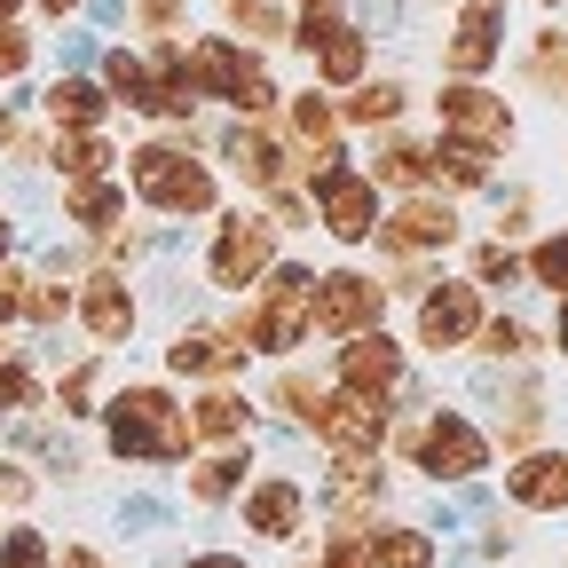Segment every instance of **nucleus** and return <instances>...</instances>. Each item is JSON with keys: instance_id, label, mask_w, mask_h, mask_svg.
I'll use <instances>...</instances> for the list:
<instances>
[{"instance_id": "10", "label": "nucleus", "mask_w": 568, "mask_h": 568, "mask_svg": "<svg viewBox=\"0 0 568 568\" xmlns=\"http://www.w3.org/2000/svg\"><path fill=\"white\" fill-rule=\"evenodd\" d=\"M372 324H387L379 268H355V261L316 268V284H308V339H347V332H372Z\"/></svg>"}, {"instance_id": "6", "label": "nucleus", "mask_w": 568, "mask_h": 568, "mask_svg": "<svg viewBox=\"0 0 568 568\" xmlns=\"http://www.w3.org/2000/svg\"><path fill=\"white\" fill-rule=\"evenodd\" d=\"M276 261H284V230L268 213H253V205L213 213V245H205V284L213 293H253Z\"/></svg>"}, {"instance_id": "27", "label": "nucleus", "mask_w": 568, "mask_h": 568, "mask_svg": "<svg viewBox=\"0 0 568 568\" xmlns=\"http://www.w3.org/2000/svg\"><path fill=\"white\" fill-rule=\"evenodd\" d=\"M466 355H481V364H497V372H529L545 355V332L529 316H514V308H497V316H481V332H474Z\"/></svg>"}, {"instance_id": "25", "label": "nucleus", "mask_w": 568, "mask_h": 568, "mask_svg": "<svg viewBox=\"0 0 568 568\" xmlns=\"http://www.w3.org/2000/svg\"><path fill=\"white\" fill-rule=\"evenodd\" d=\"M190 443L197 450H230V443H253V403L222 379V387H197L190 395Z\"/></svg>"}, {"instance_id": "42", "label": "nucleus", "mask_w": 568, "mask_h": 568, "mask_svg": "<svg viewBox=\"0 0 568 568\" xmlns=\"http://www.w3.org/2000/svg\"><path fill=\"white\" fill-rule=\"evenodd\" d=\"M55 560V545H48V529H32V521H17L9 537H0V568H48Z\"/></svg>"}, {"instance_id": "16", "label": "nucleus", "mask_w": 568, "mask_h": 568, "mask_svg": "<svg viewBox=\"0 0 568 568\" xmlns=\"http://www.w3.org/2000/svg\"><path fill=\"white\" fill-rule=\"evenodd\" d=\"M308 481L301 474H253L245 489H237V521H245V537L253 545H301L308 537Z\"/></svg>"}, {"instance_id": "40", "label": "nucleus", "mask_w": 568, "mask_h": 568, "mask_svg": "<svg viewBox=\"0 0 568 568\" xmlns=\"http://www.w3.org/2000/svg\"><path fill=\"white\" fill-rule=\"evenodd\" d=\"M95 379H103V347L55 379V410H63V418H95Z\"/></svg>"}, {"instance_id": "41", "label": "nucleus", "mask_w": 568, "mask_h": 568, "mask_svg": "<svg viewBox=\"0 0 568 568\" xmlns=\"http://www.w3.org/2000/svg\"><path fill=\"white\" fill-rule=\"evenodd\" d=\"M316 568H372V537L364 529H347V521H324V552Z\"/></svg>"}, {"instance_id": "14", "label": "nucleus", "mask_w": 568, "mask_h": 568, "mask_svg": "<svg viewBox=\"0 0 568 568\" xmlns=\"http://www.w3.org/2000/svg\"><path fill=\"white\" fill-rule=\"evenodd\" d=\"M395 497V474H387V450H324V521H347V529H372Z\"/></svg>"}, {"instance_id": "21", "label": "nucleus", "mask_w": 568, "mask_h": 568, "mask_svg": "<svg viewBox=\"0 0 568 568\" xmlns=\"http://www.w3.org/2000/svg\"><path fill=\"white\" fill-rule=\"evenodd\" d=\"M71 316L88 324L95 347H119V339H134L142 301H134V284H126L119 268H95V276H80V293H71Z\"/></svg>"}, {"instance_id": "5", "label": "nucleus", "mask_w": 568, "mask_h": 568, "mask_svg": "<svg viewBox=\"0 0 568 568\" xmlns=\"http://www.w3.org/2000/svg\"><path fill=\"white\" fill-rule=\"evenodd\" d=\"M308 284H316V268H301V261H276L261 284H253V301L237 308V347L245 355H276V364H293V355L308 347Z\"/></svg>"}, {"instance_id": "1", "label": "nucleus", "mask_w": 568, "mask_h": 568, "mask_svg": "<svg viewBox=\"0 0 568 568\" xmlns=\"http://www.w3.org/2000/svg\"><path fill=\"white\" fill-rule=\"evenodd\" d=\"M126 197L166 213V222H213L222 213V166L197 159L190 126L182 134H151L126 151Z\"/></svg>"}, {"instance_id": "20", "label": "nucleus", "mask_w": 568, "mask_h": 568, "mask_svg": "<svg viewBox=\"0 0 568 568\" xmlns=\"http://www.w3.org/2000/svg\"><path fill=\"white\" fill-rule=\"evenodd\" d=\"M166 372L174 379H197V387H222V379L245 372V347H237L230 324H182L166 339Z\"/></svg>"}, {"instance_id": "19", "label": "nucleus", "mask_w": 568, "mask_h": 568, "mask_svg": "<svg viewBox=\"0 0 568 568\" xmlns=\"http://www.w3.org/2000/svg\"><path fill=\"white\" fill-rule=\"evenodd\" d=\"M506 506L521 521L568 514V443H537V450H514L506 458Z\"/></svg>"}, {"instance_id": "43", "label": "nucleus", "mask_w": 568, "mask_h": 568, "mask_svg": "<svg viewBox=\"0 0 568 568\" xmlns=\"http://www.w3.org/2000/svg\"><path fill=\"white\" fill-rule=\"evenodd\" d=\"M537 230V190L521 182V190H506L497 197V222H489V237H529Z\"/></svg>"}, {"instance_id": "4", "label": "nucleus", "mask_w": 568, "mask_h": 568, "mask_svg": "<svg viewBox=\"0 0 568 568\" xmlns=\"http://www.w3.org/2000/svg\"><path fill=\"white\" fill-rule=\"evenodd\" d=\"M190 48V80H197V103H230L237 119H276L284 111V88L268 80L261 48L230 40V32H197L182 40Z\"/></svg>"}, {"instance_id": "38", "label": "nucleus", "mask_w": 568, "mask_h": 568, "mask_svg": "<svg viewBox=\"0 0 568 568\" xmlns=\"http://www.w3.org/2000/svg\"><path fill=\"white\" fill-rule=\"evenodd\" d=\"M284 119H293V142H301V151H308V142H332V134H347L339 126V95L332 88H301V95H284Z\"/></svg>"}, {"instance_id": "53", "label": "nucleus", "mask_w": 568, "mask_h": 568, "mask_svg": "<svg viewBox=\"0 0 568 568\" xmlns=\"http://www.w3.org/2000/svg\"><path fill=\"white\" fill-rule=\"evenodd\" d=\"M32 9H40V17H80L88 0H32Z\"/></svg>"}, {"instance_id": "33", "label": "nucleus", "mask_w": 568, "mask_h": 568, "mask_svg": "<svg viewBox=\"0 0 568 568\" xmlns=\"http://www.w3.org/2000/svg\"><path fill=\"white\" fill-rule=\"evenodd\" d=\"M213 17H222V32L245 40V48L293 40V9H284V0H213Z\"/></svg>"}, {"instance_id": "8", "label": "nucleus", "mask_w": 568, "mask_h": 568, "mask_svg": "<svg viewBox=\"0 0 568 568\" xmlns=\"http://www.w3.org/2000/svg\"><path fill=\"white\" fill-rule=\"evenodd\" d=\"M379 253H418V261H443L466 245V213L450 190H403L387 213H379V230H372Z\"/></svg>"}, {"instance_id": "30", "label": "nucleus", "mask_w": 568, "mask_h": 568, "mask_svg": "<svg viewBox=\"0 0 568 568\" xmlns=\"http://www.w3.org/2000/svg\"><path fill=\"white\" fill-rule=\"evenodd\" d=\"M364 537H372V568H443V537L426 529V521H395V514H379Z\"/></svg>"}, {"instance_id": "26", "label": "nucleus", "mask_w": 568, "mask_h": 568, "mask_svg": "<svg viewBox=\"0 0 568 568\" xmlns=\"http://www.w3.org/2000/svg\"><path fill=\"white\" fill-rule=\"evenodd\" d=\"M40 111H48L55 134H71V126H103L111 119V95H103L95 71H55V80L40 88Z\"/></svg>"}, {"instance_id": "59", "label": "nucleus", "mask_w": 568, "mask_h": 568, "mask_svg": "<svg viewBox=\"0 0 568 568\" xmlns=\"http://www.w3.org/2000/svg\"><path fill=\"white\" fill-rule=\"evenodd\" d=\"M0 355H9V347H0Z\"/></svg>"}, {"instance_id": "45", "label": "nucleus", "mask_w": 568, "mask_h": 568, "mask_svg": "<svg viewBox=\"0 0 568 568\" xmlns=\"http://www.w3.org/2000/svg\"><path fill=\"white\" fill-rule=\"evenodd\" d=\"M514 545H521V514H481L474 560H514Z\"/></svg>"}, {"instance_id": "51", "label": "nucleus", "mask_w": 568, "mask_h": 568, "mask_svg": "<svg viewBox=\"0 0 568 568\" xmlns=\"http://www.w3.org/2000/svg\"><path fill=\"white\" fill-rule=\"evenodd\" d=\"M48 568H111V552H95V545H63Z\"/></svg>"}, {"instance_id": "22", "label": "nucleus", "mask_w": 568, "mask_h": 568, "mask_svg": "<svg viewBox=\"0 0 568 568\" xmlns=\"http://www.w3.org/2000/svg\"><path fill=\"white\" fill-rule=\"evenodd\" d=\"M489 410H497L489 443L506 450V458H514V450H537V443H545V426H552V395H545L537 372H506V387H497Z\"/></svg>"}, {"instance_id": "55", "label": "nucleus", "mask_w": 568, "mask_h": 568, "mask_svg": "<svg viewBox=\"0 0 568 568\" xmlns=\"http://www.w3.org/2000/svg\"><path fill=\"white\" fill-rule=\"evenodd\" d=\"M17 253V222H9V213H0V261H9Z\"/></svg>"}, {"instance_id": "32", "label": "nucleus", "mask_w": 568, "mask_h": 568, "mask_svg": "<svg viewBox=\"0 0 568 568\" xmlns=\"http://www.w3.org/2000/svg\"><path fill=\"white\" fill-rule=\"evenodd\" d=\"M435 190H450V197L497 190V151H481V142H458V134H435Z\"/></svg>"}, {"instance_id": "12", "label": "nucleus", "mask_w": 568, "mask_h": 568, "mask_svg": "<svg viewBox=\"0 0 568 568\" xmlns=\"http://www.w3.org/2000/svg\"><path fill=\"white\" fill-rule=\"evenodd\" d=\"M308 205H316V230L339 245V253H364L372 245V230H379V182L364 174V166H355V159H339L332 174H316L308 182Z\"/></svg>"}, {"instance_id": "31", "label": "nucleus", "mask_w": 568, "mask_h": 568, "mask_svg": "<svg viewBox=\"0 0 568 568\" xmlns=\"http://www.w3.org/2000/svg\"><path fill=\"white\" fill-rule=\"evenodd\" d=\"M63 222H80L88 237H111L126 222V182L95 174V182H63Z\"/></svg>"}, {"instance_id": "54", "label": "nucleus", "mask_w": 568, "mask_h": 568, "mask_svg": "<svg viewBox=\"0 0 568 568\" xmlns=\"http://www.w3.org/2000/svg\"><path fill=\"white\" fill-rule=\"evenodd\" d=\"M293 17H316V9H347V0H284Z\"/></svg>"}, {"instance_id": "13", "label": "nucleus", "mask_w": 568, "mask_h": 568, "mask_svg": "<svg viewBox=\"0 0 568 568\" xmlns=\"http://www.w3.org/2000/svg\"><path fill=\"white\" fill-rule=\"evenodd\" d=\"M213 159H222V174L245 182L253 197H268V190H284V182H301V151H293V142H284L268 119H237V111H230L222 142H213Z\"/></svg>"}, {"instance_id": "44", "label": "nucleus", "mask_w": 568, "mask_h": 568, "mask_svg": "<svg viewBox=\"0 0 568 568\" xmlns=\"http://www.w3.org/2000/svg\"><path fill=\"white\" fill-rule=\"evenodd\" d=\"M40 403V379L17 364V355H0V418H24Z\"/></svg>"}, {"instance_id": "57", "label": "nucleus", "mask_w": 568, "mask_h": 568, "mask_svg": "<svg viewBox=\"0 0 568 568\" xmlns=\"http://www.w3.org/2000/svg\"><path fill=\"white\" fill-rule=\"evenodd\" d=\"M537 9H568V0H537Z\"/></svg>"}, {"instance_id": "49", "label": "nucleus", "mask_w": 568, "mask_h": 568, "mask_svg": "<svg viewBox=\"0 0 568 568\" xmlns=\"http://www.w3.org/2000/svg\"><path fill=\"white\" fill-rule=\"evenodd\" d=\"M24 293H32V276L17 261H0V324H17L24 316Z\"/></svg>"}, {"instance_id": "28", "label": "nucleus", "mask_w": 568, "mask_h": 568, "mask_svg": "<svg viewBox=\"0 0 568 568\" xmlns=\"http://www.w3.org/2000/svg\"><path fill=\"white\" fill-rule=\"evenodd\" d=\"M95 80H103V95H111V111H134V119H151V95H159V71H151V55L142 48H103V63H95Z\"/></svg>"}, {"instance_id": "36", "label": "nucleus", "mask_w": 568, "mask_h": 568, "mask_svg": "<svg viewBox=\"0 0 568 568\" xmlns=\"http://www.w3.org/2000/svg\"><path fill=\"white\" fill-rule=\"evenodd\" d=\"M521 276H529V293H545V301L568 293V222H552V230H537L521 245Z\"/></svg>"}, {"instance_id": "58", "label": "nucleus", "mask_w": 568, "mask_h": 568, "mask_svg": "<svg viewBox=\"0 0 568 568\" xmlns=\"http://www.w3.org/2000/svg\"><path fill=\"white\" fill-rule=\"evenodd\" d=\"M301 568H316V560H301Z\"/></svg>"}, {"instance_id": "24", "label": "nucleus", "mask_w": 568, "mask_h": 568, "mask_svg": "<svg viewBox=\"0 0 568 568\" xmlns=\"http://www.w3.org/2000/svg\"><path fill=\"white\" fill-rule=\"evenodd\" d=\"M410 80L403 71H372V80H355L347 95H339V126L347 134H379V126H403L410 119Z\"/></svg>"}, {"instance_id": "34", "label": "nucleus", "mask_w": 568, "mask_h": 568, "mask_svg": "<svg viewBox=\"0 0 568 568\" xmlns=\"http://www.w3.org/2000/svg\"><path fill=\"white\" fill-rule=\"evenodd\" d=\"M521 80H529L537 95L568 103V32H560V24H537V32L521 40Z\"/></svg>"}, {"instance_id": "35", "label": "nucleus", "mask_w": 568, "mask_h": 568, "mask_svg": "<svg viewBox=\"0 0 568 568\" xmlns=\"http://www.w3.org/2000/svg\"><path fill=\"white\" fill-rule=\"evenodd\" d=\"M111 134L103 126H71V134H55L48 142V166L63 174V182H95V174H111Z\"/></svg>"}, {"instance_id": "39", "label": "nucleus", "mask_w": 568, "mask_h": 568, "mask_svg": "<svg viewBox=\"0 0 568 568\" xmlns=\"http://www.w3.org/2000/svg\"><path fill=\"white\" fill-rule=\"evenodd\" d=\"M324 387H332V379H308V372H276V379H268V410H284L293 426H308V418H316V403H324Z\"/></svg>"}, {"instance_id": "11", "label": "nucleus", "mask_w": 568, "mask_h": 568, "mask_svg": "<svg viewBox=\"0 0 568 568\" xmlns=\"http://www.w3.org/2000/svg\"><path fill=\"white\" fill-rule=\"evenodd\" d=\"M293 48L308 55L316 88L347 95L355 80H372V32L355 24L347 9H316V17H293Z\"/></svg>"}, {"instance_id": "47", "label": "nucleus", "mask_w": 568, "mask_h": 568, "mask_svg": "<svg viewBox=\"0 0 568 568\" xmlns=\"http://www.w3.org/2000/svg\"><path fill=\"white\" fill-rule=\"evenodd\" d=\"M32 55H40V40H32L24 24H0V80H24Z\"/></svg>"}, {"instance_id": "7", "label": "nucleus", "mask_w": 568, "mask_h": 568, "mask_svg": "<svg viewBox=\"0 0 568 568\" xmlns=\"http://www.w3.org/2000/svg\"><path fill=\"white\" fill-rule=\"evenodd\" d=\"M481 316H489V293L474 276H435L410 301V355H435V364H443V355H466Z\"/></svg>"}, {"instance_id": "56", "label": "nucleus", "mask_w": 568, "mask_h": 568, "mask_svg": "<svg viewBox=\"0 0 568 568\" xmlns=\"http://www.w3.org/2000/svg\"><path fill=\"white\" fill-rule=\"evenodd\" d=\"M24 9H32V0H0V24H24Z\"/></svg>"}, {"instance_id": "50", "label": "nucleus", "mask_w": 568, "mask_h": 568, "mask_svg": "<svg viewBox=\"0 0 568 568\" xmlns=\"http://www.w3.org/2000/svg\"><path fill=\"white\" fill-rule=\"evenodd\" d=\"M545 355H560V364H568V293L552 301V324H545Z\"/></svg>"}, {"instance_id": "48", "label": "nucleus", "mask_w": 568, "mask_h": 568, "mask_svg": "<svg viewBox=\"0 0 568 568\" xmlns=\"http://www.w3.org/2000/svg\"><path fill=\"white\" fill-rule=\"evenodd\" d=\"M126 9H134V24H142V32L159 40V32H182V17H190V0H126Z\"/></svg>"}, {"instance_id": "52", "label": "nucleus", "mask_w": 568, "mask_h": 568, "mask_svg": "<svg viewBox=\"0 0 568 568\" xmlns=\"http://www.w3.org/2000/svg\"><path fill=\"white\" fill-rule=\"evenodd\" d=\"M182 568H253V560H245V552H190Z\"/></svg>"}, {"instance_id": "2", "label": "nucleus", "mask_w": 568, "mask_h": 568, "mask_svg": "<svg viewBox=\"0 0 568 568\" xmlns=\"http://www.w3.org/2000/svg\"><path fill=\"white\" fill-rule=\"evenodd\" d=\"M387 443L410 458V474H426L435 489L481 481V474L497 466V443H489V426H481L474 410H458V403H426V410H410V418L395 426Z\"/></svg>"}, {"instance_id": "23", "label": "nucleus", "mask_w": 568, "mask_h": 568, "mask_svg": "<svg viewBox=\"0 0 568 568\" xmlns=\"http://www.w3.org/2000/svg\"><path fill=\"white\" fill-rule=\"evenodd\" d=\"M364 174H372L387 197H403V190H435V134L379 126V134H372V159H364Z\"/></svg>"}, {"instance_id": "29", "label": "nucleus", "mask_w": 568, "mask_h": 568, "mask_svg": "<svg viewBox=\"0 0 568 568\" xmlns=\"http://www.w3.org/2000/svg\"><path fill=\"white\" fill-rule=\"evenodd\" d=\"M253 481V443H230V450H190V506H237V489Z\"/></svg>"}, {"instance_id": "18", "label": "nucleus", "mask_w": 568, "mask_h": 568, "mask_svg": "<svg viewBox=\"0 0 568 568\" xmlns=\"http://www.w3.org/2000/svg\"><path fill=\"white\" fill-rule=\"evenodd\" d=\"M308 435L324 450H387L395 435V395H347V387H324Z\"/></svg>"}, {"instance_id": "3", "label": "nucleus", "mask_w": 568, "mask_h": 568, "mask_svg": "<svg viewBox=\"0 0 568 568\" xmlns=\"http://www.w3.org/2000/svg\"><path fill=\"white\" fill-rule=\"evenodd\" d=\"M103 443H111V458H126V466H190V403H174L159 379H134V387H119L103 410Z\"/></svg>"}, {"instance_id": "9", "label": "nucleus", "mask_w": 568, "mask_h": 568, "mask_svg": "<svg viewBox=\"0 0 568 568\" xmlns=\"http://www.w3.org/2000/svg\"><path fill=\"white\" fill-rule=\"evenodd\" d=\"M426 111H435V134H458V142H481V151L506 159L521 142V111L514 95H497L489 80H443L435 95H426Z\"/></svg>"}, {"instance_id": "15", "label": "nucleus", "mask_w": 568, "mask_h": 568, "mask_svg": "<svg viewBox=\"0 0 568 568\" xmlns=\"http://www.w3.org/2000/svg\"><path fill=\"white\" fill-rule=\"evenodd\" d=\"M506 40H514L506 0H458V17L443 32V80H489L506 63Z\"/></svg>"}, {"instance_id": "17", "label": "nucleus", "mask_w": 568, "mask_h": 568, "mask_svg": "<svg viewBox=\"0 0 568 568\" xmlns=\"http://www.w3.org/2000/svg\"><path fill=\"white\" fill-rule=\"evenodd\" d=\"M403 379H410V339H395L387 324L347 332L332 347V387H347V395H395Z\"/></svg>"}, {"instance_id": "46", "label": "nucleus", "mask_w": 568, "mask_h": 568, "mask_svg": "<svg viewBox=\"0 0 568 568\" xmlns=\"http://www.w3.org/2000/svg\"><path fill=\"white\" fill-rule=\"evenodd\" d=\"M24 316H32V324H63V316H71V284H55V276H32V293H24Z\"/></svg>"}, {"instance_id": "37", "label": "nucleus", "mask_w": 568, "mask_h": 568, "mask_svg": "<svg viewBox=\"0 0 568 568\" xmlns=\"http://www.w3.org/2000/svg\"><path fill=\"white\" fill-rule=\"evenodd\" d=\"M466 276L481 284V293H521V284H529L514 237H474V245H466Z\"/></svg>"}]
</instances>
